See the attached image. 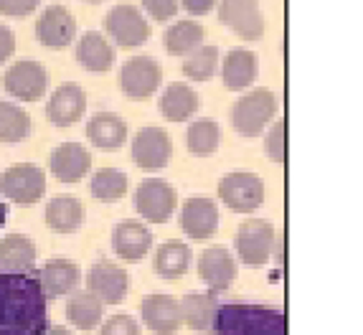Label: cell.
Instances as JSON below:
<instances>
[{
    "label": "cell",
    "instance_id": "cell-1",
    "mask_svg": "<svg viewBox=\"0 0 363 335\" xmlns=\"http://www.w3.org/2000/svg\"><path fill=\"white\" fill-rule=\"evenodd\" d=\"M49 328V297L36 274H0V335H43Z\"/></svg>",
    "mask_w": 363,
    "mask_h": 335
},
{
    "label": "cell",
    "instance_id": "cell-2",
    "mask_svg": "<svg viewBox=\"0 0 363 335\" xmlns=\"http://www.w3.org/2000/svg\"><path fill=\"white\" fill-rule=\"evenodd\" d=\"M213 333L218 335H285V315L267 305H218Z\"/></svg>",
    "mask_w": 363,
    "mask_h": 335
},
{
    "label": "cell",
    "instance_id": "cell-3",
    "mask_svg": "<svg viewBox=\"0 0 363 335\" xmlns=\"http://www.w3.org/2000/svg\"><path fill=\"white\" fill-rule=\"evenodd\" d=\"M277 112V99L269 89H252L231 110V125L242 137H259Z\"/></svg>",
    "mask_w": 363,
    "mask_h": 335
},
{
    "label": "cell",
    "instance_id": "cell-4",
    "mask_svg": "<svg viewBox=\"0 0 363 335\" xmlns=\"http://www.w3.org/2000/svg\"><path fill=\"white\" fill-rule=\"evenodd\" d=\"M236 256L249 267H262L272 259L277 249V237H274V226L264 219H249L239 226L234 237Z\"/></svg>",
    "mask_w": 363,
    "mask_h": 335
},
{
    "label": "cell",
    "instance_id": "cell-5",
    "mask_svg": "<svg viewBox=\"0 0 363 335\" xmlns=\"http://www.w3.org/2000/svg\"><path fill=\"white\" fill-rule=\"evenodd\" d=\"M178 193L163 178H147L135 188V208L147 224H165L176 213Z\"/></svg>",
    "mask_w": 363,
    "mask_h": 335
},
{
    "label": "cell",
    "instance_id": "cell-6",
    "mask_svg": "<svg viewBox=\"0 0 363 335\" xmlns=\"http://www.w3.org/2000/svg\"><path fill=\"white\" fill-rule=\"evenodd\" d=\"M0 193L6 195L8 201L21 203V206L38 203L46 193V176L33 163L13 165L0 176Z\"/></svg>",
    "mask_w": 363,
    "mask_h": 335
},
{
    "label": "cell",
    "instance_id": "cell-7",
    "mask_svg": "<svg viewBox=\"0 0 363 335\" xmlns=\"http://www.w3.org/2000/svg\"><path fill=\"white\" fill-rule=\"evenodd\" d=\"M104 28L112 36V41L117 46H122V49H138L152 33L143 11L130 6V3H120V6L112 8L107 13V18H104Z\"/></svg>",
    "mask_w": 363,
    "mask_h": 335
},
{
    "label": "cell",
    "instance_id": "cell-8",
    "mask_svg": "<svg viewBox=\"0 0 363 335\" xmlns=\"http://www.w3.org/2000/svg\"><path fill=\"white\" fill-rule=\"evenodd\" d=\"M218 198L234 213H252L264 201V183L255 173H229L218 181Z\"/></svg>",
    "mask_w": 363,
    "mask_h": 335
},
{
    "label": "cell",
    "instance_id": "cell-9",
    "mask_svg": "<svg viewBox=\"0 0 363 335\" xmlns=\"http://www.w3.org/2000/svg\"><path fill=\"white\" fill-rule=\"evenodd\" d=\"M3 86L11 97L21 102H38L49 89V72L38 61H16L3 76Z\"/></svg>",
    "mask_w": 363,
    "mask_h": 335
},
{
    "label": "cell",
    "instance_id": "cell-10",
    "mask_svg": "<svg viewBox=\"0 0 363 335\" xmlns=\"http://www.w3.org/2000/svg\"><path fill=\"white\" fill-rule=\"evenodd\" d=\"M218 21L229 25L244 41H259L264 36V16L257 0H221L216 3Z\"/></svg>",
    "mask_w": 363,
    "mask_h": 335
},
{
    "label": "cell",
    "instance_id": "cell-11",
    "mask_svg": "<svg viewBox=\"0 0 363 335\" xmlns=\"http://www.w3.org/2000/svg\"><path fill=\"white\" fill-rule=\"evenodd\" d=\"M86 287L102 305H120L128 297L130 274L117 262L99 259L97 264H91L89 274H86Z\"/></svg>",
    "mask_w": 363,
    "mask_h": 335
},
{
    "label": "cell",
    "instance_id": "cell-12",
    "mask_svg": "<svg viewBox=\"0 0 363 335\" xmlns=\"http://www.w3.org/2000/svg\"><path fill=\"white\" fill-rule=\"evenodd\" d=\"M163 81V72L160 64L150 56H133L122 64L120 72V86L125 91V97L130 99H147L155 94L157 86Z\"/></svg>",
    "mask_w": 363,
    "mask_h": 335
},
{
    "label": "cell",
    "instance_id": "cell-13",
    "mask_svg": "<svg viewBox=\"0 0 363 335\" xmlns=\"http://www.w3.org/2000/svg\"><path fill=\"white\" fill-rule=\"evenodd\" d=\"M173 155V142L160 127H143L133 140V160L140 171L157 173L168 165Z\"/></svg>",
    "mask_w": 363,
    "mask_h": 335
},
{
    "label": "cell",
    "instance_id": "cell-14",
    "mask_svg": "<svg viewBox=\"0 0 363 335\" xmlns=\"http://www.w3.org/2000/svg\"><path fill=\"white\" fill-rule=\"evenodd\" d=\"M77 36V21L64 6H49L36 21V38L51 51L67 49Z\"/></svg>",
    "mask_w": 363,
    "mask_h": 335
},
{
    "label": "cell",
    "instance_id": "cell-15",
    "mask_svg": "<svg viewBox=\"0 0 363 335\" xmlns=\"http://www.w3.org/2000/svg\"><path fill=\"white\" fill-rule=\"evenodd\" d=\"M181 229L194 242H206L218 229V208L211 198L196 195L188 198L181 208Z\"/></svg>",
    "mask_w": 363,
    "mask_h": 335
},
{
    "label": "cell",
    "instance_id": "cell-16",
    "mask_svg": "<svg viewBox=\"0 0 363 335\" xmlns=\"http://www.w3.org/2000/svg\"><path fill=\"white\" fill-rule=\"evenodd\" d=\"M140 315L155 335H173L181 330V302L170 295H147L140 305Z\"/></svg>",
    "mask_w": 363,
    "mask_h": 335
},
{
    "label": "cell",
    "instance_id": "cell-17",
    "mask_svg": "<svg viewBox=\"0 0 363 335\" xmlns=\"http://www.w3.org/2000/svg\"><path fill=\"white\" fill-rule=\"evenodd\" d=\"M199 277L208 285L213 293L229 290L231 282L236 280V259L226 246H208L199 256Z\"/></svg>",
    "mask_w": 363,
    "mask_h": 335
},
{
    "label": "cell",
    "instance_id": "cell-18",
    "mask_svg": "<svg viewBox=\"0 0 363 335\" xmlns=\"http://www.w3.org/2000/svg\"><path fill=\"white\" fill-rule=\"evenodd\" d=\"M86 110V94L84 89L74 81L61 84L59 89L51 94L49 104H46V117L54 122L56 127H72L77 125Z\"/></svg>",
    "mask_w": 363,
    "mask_h": 335
},
{
    "label": "cell",
    "instance_id": "cell-19",
    "mask_svg": "<svg viewBox=\"0 0 363 335\" xmlns=\"http://www.w3.org/2000/svg\"><path fill=\"white\" fill-rule=\"evenodd\" d=\"M152 246V232L143 221H120L112 232V249L125 262H140L145 259Z\"/></svg>",
    "mask_w": 363,
    "mask_h": 335
},
{
    "label": "cell",
    "instance_id": "cell-20",
    "mask_svg": "<svg viewBox=\"0 0 363 335\" xmlns=\"http://www.w3.org/2000/svg\"><path fill=\"white\" fill-rule=\"evenodd\" d=\"M49 168L56 181L61 183H79L91 171V155L79 142H64L51 152Z\"/></svg>",
    "mask_w": 363,
    "mask_h": 335
},
{
    "label": "cell",
    "instance_id": "cell-21",
    "mask_svg": "<svg viewBox=\"0 0 363 335\" xmlns=\"http://www.w3.org/2000/svg\"><path fill=\"white\" fill-rule=\"evenodd\" d=\"M46 297H64V295L77 293L79 282H82V269L72 259H49L38 272Z\"/></svg>",
    "mask_w": 363,
    "mask_h": 335
},
{
    "label": "cell",
    "instance_id": "cell-22",
    "mask_svg": "<svg viewBox=\"0 0 363 335\" xmlns=\"http://www.w3.org/2000/svg\"><path fill=\"white\" fill-rule=\"evenodd\" d=\"M36 244L23 234L0 239V274H23L36 267Z\"/></svg>",
    "mask_w": 363,
    "mask_h": 335
},
{
    "label": "cell",
    "instance_id": "cell-23",
    "mask_svg": "<svg viewBox=\"0 0 363 335\" xmlns=\"http://www.w3.org/2000/svg\"><path fill=\"white\" fill-rule=\"evenodd\" d=\"M257 74H259V61L257 54L249 49H234L224 56L221 64V79L229 91H242L255 84Z\"/></svg>",
    "mask_w": 363,
    "mask_h": 335
},
{
    "label": "cell",
    "instance_id": "cell-24",
    "mask_svg": "<svg viewBox=\"0 0 363 335\" xmlns=\"http://www.w3.org/2000/svg\"><path fill=\"white\" fill-rule=\"evenodd\" d=\"M86 137L99 150L115 152L128 140V125L115 112H97L86 125Z\"/></svg>",
    "mask_w": 363,
    "mask_h": 335
},
{
    "label": "cell",
    "instance_id": "cell-25",
    "mask_svg": "<svg viewBox=\"0 0 363 335\" xmlns=\"http://www.w3.org/2000/svg\"><path fill=\"white\" fill-rule=\"evenodd\" d=\"M77 61L86 72H109L115 64V46L97 30H86L84 36L77 41Z\"/></svg>",
    "mask_w": 363,
    "mask_h": 335
},
{
    "label": "cell",
    "instance_id": "cell-26",
    "mask_svg": "<svg viewBox=\"0 0 363 335\" xmlns=\"http://www.w3.org/2000/svg\"><path fill=\"white\" fill-rule=\"evenodd\" d=\"M160 115L168 122H186L188 117H194L201 107L199 94L194 91V86L176 81V84H168L160 94Z\"/></svg>",
    "mask_w": 363,
    "mask_h": 335
},
{
    "label": "cell",
    "instance_id": "cell-27",
    "mask_svg": "<svg viewBox=\"0 0 363 335\" xmlns=\"http://www.w3.org/2000/svg\"><path fill=\"white\" fill-rule=\"evenodd\" d=\"M181 302V317L183 323L194 333H211L213 323H216V312H218V300L216 295H186Z\"/></svg>",
    "mask_w": 363,
    "mask_h": 335
},
{
    "label": "cell",
    "instance_id": "cell-28",
    "mask_svg": "<svg viewBox=\"0 0 363 335\" xmlns=\"http://www.w3.org/2000/svg\"><path fill=\"white\" fill-rule=\"evenodd\" d=\"M43 219H46L51 232L74 234L82 226V221H84V206L74 195H56V198L49 201V206H46Z\"/></svg>",
    "mask_w": 363,
    "mask_h": 335
},
{
    "label": "cell",
    "instance_id": "cell-29",
    "mask_svg": "<svg viewBox=\"0 0 363 335\" xmlns=\"http://www.w3.org/2000/svg\"><path fill=\"white\" fill-rule=\"evenodd\" d=\"M191 259H194L191 246L178 242V239H173V242H165L157 246L152 267H155L157 277H163V280H178V277H183V274L188 272Z\"/></svg>",
    "mask_w": 363,
    "mask_h": 335
},
{
    "label": "cell",
    "instance_id": "cell-30",
    "mask_svg": "<svg viewBox=\"0 0 363 335\" xmlns=\"http://www.w3.org/2000/svg\"><path fill=\"white\" fill-rule=\"evenodd\" d=\"M102 307L104 305L89 290L86 293H72V297L67 302V317L77 330L89 333V330L99 328V323H102Z\"/></svg>",
    "mask_w": 363,
    "mask_h": 335
},
{
    "label": "cell",
    "instance_id": "cell-31",
    "mask_svg": "<svg viewBox=\"0 0 363 335\" xmlns=\"http://www.w3.org/2000/svg\"><path fill=\"white\" fill-rule=\"evenodd\" d=\"M203 43V25L196 21H178L163 36V46L170 56H188Z\"/></svg>",
    "mask_w": 363,
    "mask_h": 335
},
{
    "label": "cell",
    "instance_id": "cell-32",
    "mask_svg": "<svg viewBox=\"0 0 363 335\" xmlns=\"http://www.w3.org/2000/svg\"><path fill=\"white\" fill-rule=\"evenodd\" d=\"M221 142V127L216 122L203 117V120H196L186 132V145L188 152H194L196 158H208L213 155Z\"/></svg>",
    "mask_w": 363,
    "mask_h": 335
},
{
    "label": "cell",
    "instance_id": "cell-33",
    "mask_svg": "<svg viewBox=\"0 0 363 335\" xmlns=\"http://www.w3.org/2000/svg\"><path fill=\"white\" fill-rule=\"evenodd\" d=\"M30 135V117L23 107L0 102V142H21Z\"/></svg>",
    "mask_w": 363,
    "mask_h": 335
},
{
    "label": "cell",
    "instance_id": "cell-34",
    "mask_svg": "<svg viewBox=\"0 0 363 335\" xmlns=\"http://www.w3.org/2000/svg\"><path fill=\"white\" fill-rule=\"evenodd\" d=\"M218 69V49L211 43H201L183 61V74L191 81H208Z\"/></svg>",
    "mask_w": 363,
    "mask_h": 335
},
{
    "label": "cell",
    "instance_id": "cell-35",
    "mask_svg": "<svg viewBox=\"0 0 363 335\" xmlns=\"http://www.w3.org/2000/svg\"><path fill=\"white\" fill-rule=\"evenodd\" d=\"M89 188L97 201L115 203L128 193V176L122 171H115V168H104V171H97L91 176Z\"/></svg>",
    "mask_w": 363,
    "mask_h": 335
},
{
    "label": "cell",
    "instance_id": "cell-36",
    "mask_svg": "<svg viewBox=\"0 0 363 335\" xmlns=\"http://www.w3.org/2000/svg\"><path fill=\"white\" fill-rule=\"evenodd\" d=\"M264 155L277 165L285 163V122L282 120L274 122L264 135Z\"/></svg>",
    "mask_w": 363,
    "mask_h": 335
},
{
    "label": "cell",
    "instance_id": "cell-37",
    "mask_svg": "<svg viewBox=\"0 0 363 335\" xmlns=\"http://www.w3.org/2000/svg\"><path fill=\"white\" fill-rule=\"evenodd\" d=\"M99 335H140V325L130 315H112L99 328Z\"/></svg>",
    "mask_w": 363,
    "mask_h": 335
},
{
    "label": "cell",
    "instance_id": "cell-38",
    "mask_svg": "<svg viewBox=\"0 0 363 335\" xmlns=\"http://www.w3.org/2000/svg\"><path fill=\"white\" fill-rule=\"evenodd\" d=\"M143 8L152 21H170L181 8V0H143Z\"/></svg>",
    "mask_w": 363,
    "mask_h": 335
},
{
    "label": "cell",
    "instance_id": "cell-39",
    "mask_svg": "<svg viewBox=\"0 0 363 335\" xmlns=\"http://www.w3.org/2000/svg\"><path fill=\"white\" fill-rule=\"evenodd\" d=\"M41 0H0V16L8 18H23L38 8Z\"/></svg>",
    "mask_w": 363,
    "mask_h": 335
},
{
    "label": "cell",
    "instance_id": "cell-40",
    "mask_svg": "<svg viewBox=\"0 0 363 335\" xmlns=\"http://www.w3.org/2000/svg\"><path fill=\"white\" fill-rule=\"evenodd\" d=\"M13 51H16V36H13V30L8 25L0 23V67L11 59Z\"/></svg>",
    "mask_w": 363,
    "mask_h": 335
},
{
    "label": "cell",
    "instance_id": "cell-41",
    "mask_svg": "<svg viewBox=\"0 0 363 335\" xmlns=\"http://www.w3.org/2000/svg\"><path fill=\"white\" fill-rule=\"evenodd\" d=\"M181 6L191 16H206V13H211L216 8V0H181Z\"/></svg>",
    "mask_w": 363,
    "mask_h": 335
},
{
    "label": "cell",
    "instance_id": "cell-42",
    "mask_svg": "<svg viewBox=\"0 0 363 335\" xmlns=\"http://www.w3.org/2000/svg\"><path fill=\"white\" fill-rule=\"evenodd\" d=\"M43 335H74L72 330H67L64 325H54V328H49Z\"/></svg>",
    "mask_w": 363,
    "mask_h": 335
},
{
    "label": "cell",
    "instance_id": "cell-43",
    "mask_svg": "<svg viewBox=\"0 0 363 335\" xmlns=\"http://www.w3.org/2000/svg\"><path fill=\"white\" fill-rule=\"evenodd\" d=\"M6 219H8V208H6V203L0 201V229L6 226Z\"/></svg>",
    "mask_w": 363,
    "mask_h": 335
},
{
    "label": "cell",
    "instance_id": "cell-44",
    "mask_svg": "<svg viewBox=\"0 0 363 335\" xmlns=\"http://www.w3.org/2000/svg\"><path fill=\"white\" fill-rule=\"evenodd\" d=\"M86 3H104V0H86Z\"/></svg>",
    "mask_w": 363,
    "mask_h": 335
}]
</instances>
